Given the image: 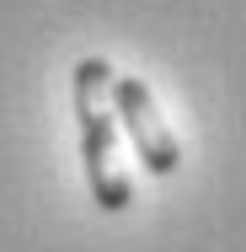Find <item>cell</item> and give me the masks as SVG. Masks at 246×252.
<instances>
[{
  "label": "cell",
  "mask_w": 246,
  "mask_h": 252,
  "mask_svg": "<svg viewBox=\"0 0 246 252\" xmlns=\"http://www.w3.org/2000/svg\"><path fill=\"white\" fill-rule=\"evenodd\" d=\"M112 64L107 59H81L75 75H70V97H75V118H81V161H86V183H91V199L107 215H123L134 204V177L123 166L118 151V118H112Z\"/></svg>",
  "instance_id": "cell-1"
},
{
  "label": "cell",
  "mask_w": 246,
  "mask_h": 252,
  "mask_svg": "<svg viewBox=\"0 0 246 252\" xmlns=\"http://www.w3.org/2000/svg\"><path fill=\"white\" fill-rule=\"evenodd\" d=\"M107 102H112V118L129 129V140H134V151L145 161V172L150 177H171V172L182 166V145H177V134L166 129V118H161V107L150 97L145 75H118V70H112Z\"/></svg>",
  "instance_id": "cell-2"
}]
</instances>
